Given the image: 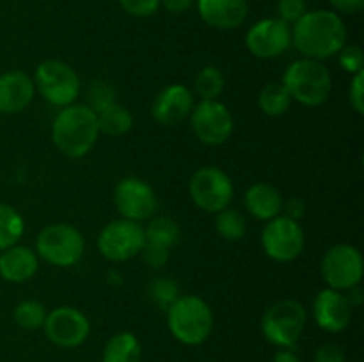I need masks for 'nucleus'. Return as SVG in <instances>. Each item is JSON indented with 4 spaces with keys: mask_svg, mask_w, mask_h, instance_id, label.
Here are the masks:
<instances>
[{
    "mask_svg": "<svg viewBox=\"0 0 364 362\" xmlns=\"http://www.w3.org/2000/svg\"><path fill=\"white\" fill-rule=\"evenodd\" d=\"M347 25L331 9L308 11L291 25V45L304 59L326 60L347 45Z\"/></svg>",
    "mask_w": 364,
    "mask_h": 362,
    "instance_id": "1",
    "label": "nucleus"
},
{
    "mask_svg": "<svg viewBox=\"0 0 364 362\" xmlns=\"http://www.w3.org/2000/svg\"><path fill=\"white\" fill-rule=\"evenodd\" d=\"M96 112L89 105L71 103L59 110L52 123V141L68 158H82L98 142Z\"/></svg>",
    "mask_w": 364,
    "mask_h": 362,
    "instance_id": "2",
    "label": "nucleus"
},
{
    "mask_svg": "<svg viewBox=\"0 0 364 362\" xmlns=\"http://www.w3.org/2000/svg\"><path fill=\"white\" fill-rule=\"evenodd\" d=\"M167 327L181 344L198 346L212 334L213 311L208 302L198 295H180L167 307Z\"/></svg>",
    "mask_w": 364,
    "mask_h": 362,
    "instance_id": "3",
    "label": "nucleus"
},
{
    "mask_svg": "<svg viewBox=\"0 0 364 362\" xmlns=\"http://www.w3.org/2000/svg\"><path fill=\"white\" fill-rule=\"evenodd\" d=\"M283 85L291 99L306 106H318L329 99L333 91V77L322 60L299 59L287 67Z\"/></svg>",
    "mask_w": 364,
    "mask_h": 362,
    "instance_id": "4",
    "label": "nucleus"
},
{
    "mask_svg": "<svg viewBox=\"0 0 364 362\" xmlns=\"http://www.w3.org/2000/svg\"><path fill=\"white\" fill-rule=\"evenodd\" d=\"M85 238L75 226L55 222L43 227L36 238V254L57 268H70L82 259Z\"/></svg>",
    "mask_w": 364,
    "mask_h": 362,
    "instance_id": "5",
    "label": "nucleus"
},
{
    "mask_svg": "<svg viewBox=\"0 0 364 362\" xmlns=\"http://www.w3.org/2000/svg\"><path fill=\"white\" fill-rule=\"evenodd\" d=\"M308 323V311L301 302L284 298L265 311L262 332L270 344L277 348H294L301 339Z\"/></svg>",
    "mask_w": 364,
    "mask_h": 362,
    "instance_id": "6",
    "label": "nucleus"
},
{
    "mask_svg": "<svg viewBox=\"0 0 364 362\" xmlns=\"http://www.w3.org/2000/svg\"><path fill=\"white\" fill-rule=\"evenodd\" d=\"M34 87L46 103L64 106L75 103L80 94V77L64 60L50 59L39 64L34 73Z\"/></svg>",
    "mask_w": 364,
    "mask_h": 362,
    "instance_id": "7",
    "label": "nucleus"
},
{
    "mask_svg": "<svg viewBox=\"0 0 364 362\" xmlns=\"http://www.w3.org/2000/svg\"><path fill=\"white\" fill-rule=\"evenodd\" d=\"M188 194L199 209L215 215L230 208L235 195V185L231 177L219 167H201L191 177Z\"/></svg>",
    "mask_w": 364,
    "mask_h": 362,
    "instance_id": "8",
    "label": "nucleus"
},
{
    "mask_svg": "<svg viewBox=\"0 0 364 362\" xmlns=\"http://www.w3.org/2000/svg\"><path fill=\"white\" fill-rule=\"evenodd\" d=\"M320 273L331 290L347 291L350 287L359 286L364 273L363 254L354 245H333L323 254Z\"/></svg>",
    "mask_w": 364,
    "mask_h": 362,
    "instance_id": "9",
    "label": "nucleus"
},
{
    "mask_svg": "<svg viewBox=\"0 0 364 362\" xmlns=\"http://www.w3.org/2000/svg\"><path fill=\"white\" fill-rule=\"evenodd\" d=\"M144 243V226L127 219L112 220L98 234L100 254L112 263L130 261L141 254Z\"/></svg>",
    "mask_w": 364,
    "mask_h": 362,
    "instance_id": "10",
    "label": "nucleus"
},
{
    "mask_svg": "<svg viewBox=\"0 0 364 362\" xmlns=\"http://www.w3.org/2000/svg\"><path fill=\"white\" fill-rule=\"evenodd\" d=\"M306 234L301 224L284 215L269 220L262 231V247L272 261L290 263L302 254Z\"/></svg>",
    "mask_w": 364,
    "mask_h": 362,
    "instance_id": "11",
    "label": "nucleus"
},
{
    "mask_svg": "<svg viewBox=\"0 0 364 362\" xmlns=\"http://www.w3.org/2000/svg\"><path fill=\"white\" fill-rule=\"evenodd\" d=\"M114 204L119 212L121 219L132 222H148L155 216L159 208V199L151 185L137 176H127L117 181L114 187Z\"/></svg>",
    "mask_w": 364,
    "mask_h": 362,
    "instance_id": "12",
    "label": "nucleus"
},
{
    "mask_svg": "<svg viewBox=\"0 0 364 362\" xmlns=\"http://www.w3.org/2000/svg\"><path fill=\"white\" fill-rule=\"evenodd\" d=\"M191 126L199 142L220 146L233 133L235 121L230 109L219 99H201L191 112Z\"/></svg>",
    "mask_w": 364,
    "mask_h": 362,
    "instance_id": "13",
    "label": "nucleus"
},
{
    "mask_svg": "<svg viewBox=\"0 0 364 362\" xmlns=\"http://www.w3.org/2000/svg\"><path fill=\"white\" fill-rule=\"evenodd\" d=\"M45 336L52 344L59 348H77L85 343L91 332V323L87 316L77 307L60 305L46 314Z\"/></svg>",
    "mask_w": 364,
    "mask_h": 362,
    "instance_id": "14",
    "label": "nucleus"
},
{
    "mask_svg": "<svg viewBox=\"0 0 364 362\" xmlns=\"http://www.w3.org/2000/svg\"><path fill=\"white\" fill-rule=\"evenodd\" d=\"M245 46L258 59H276L291 46V27L279 18L256 21L247 31Z\"/></svg>",
    "mask_w": 364,
    "mask_h": 362,
    "instance_id": "15",
    "label": "nucleus"
},
{
    "mask_svg": "<svg viewBox=\"0 0 364 362\" xmlns=\"http://www.w3.org/2000/svg\"><path fill=\"white\" fill-rule=\"evenodd\" d=\"M311 309L316 325L331 334L343 332L350 325L352 312H354L343 291L331 290V287L316 293Z\"/></svg>",
    "mask_w": 364,
    "mask_h": 362,
    "instance_id": "16",
    "label": "nucleus"
},
{
    "mask_svg": "<svg viewBox=\"0 0 364 362\" xmlns=\"http://www.w3.org/2000/svg\"><path fill=\"white\" fill-rule=\"evenodd\" d=\"M194 96L187 85L171 84L156 94L151 105V116L162 126H176L191 117Z\"/></svg>",
    "mask_w": 364,
    "mask_h": 362,
    "instance_id": "17",
    "label": "nucleus"
},
{
    "mask_svg": "<svg viewBox=\"0 0 364 362\" xmlns=\"http://www.w3.org/2000/svg\"><path fill=\"white\" fill-rule=\"evenodd\" d=\"M36 96L32 77L20 70L0 75V114L14 116L27 109Z\"/></svg>",
    "mask_w": 364,
    "mask_h": 362,
    "instance_id": "18",
    "label": "nucleus"
},
{
    "mask_svg": "<svg viewBox=\"0 0 364 362\" xmlns=\"http://www.w3.org/2000/svg\"><path fill=\"white\" fill-rule=\"evenodd\" d=\"M201 20L217 31L240 27L249 14L247 0H198Z\"/></svg>",
    "mask_w": 364,
    "mask_h": 362,
    "instance_id": "19",
    "label": "nucleus"
},
{
    "mask_svg": "<svg viewBox=\"0 0 364 362\" xmlns=\"http://www.w3.org/2000/svg\"><path fill=\"white\" fill-rule=\"evenodd\" d=\"M38 270L39 258L34 248L16 243L0 252V277L7 283H27Z\"/></svg>",
    "mask_w": 364,
    "mask_h": 362,
    "instance_id": "20",
    "label": "nucleus"
},
{
    "mask_svg": "<svg viewBox=\"0 0 364 362\" xmlns=\"http://www.w3.org/2000/svg\"><path fill=\"white\" fill-rule=\"evenodd\" d=\"M284 197L279 188L274 185L259 181V183L251 185L244 194V206L255 219L269 222L276 219L283 212Z\"/></svg>",
    "mask_w": 364,
    "mask_h": 362,
    "instance_id": "21",
    "label": "nucleus"
},
{
    "mask_svg": "<svg viewBox=\"0 0 364 362\" xmlns=\"http://www.w3.org/2000/svg\"><path fill=\"white\" fill-rule=\"evenodd\" d=\"M95 112L100 133L109 135V137H123L134 126V116L130 110L114 99L100 105L98 109H95Z\"/></svg>",
    "mask_w": 364,
    "mask_h": 362,
    "instance_id": "22",
    "label": "nucleus"
},
{
    "mask_svg": "<svg viewBox=\"0 0 364 362\" xmlns=\"http://www.w3.org/2000/svg\"><path fill=\"white\" fill-rule=\"evenodd\" d=\"M141 341L132 332H117L107 341L102 362H141Z\"/></svg>",
    "mask_w": 364,
    "mask_h": 362,
    "instance_id": "23",
    "label": "nucleus"
},
{
    "mask_svg": "<svg viewBox=\"0 0 364 362\" xmlns=\"http://www.w3.org/2000/svg\"><path fill=\"white\" fill-rule=\"evenodd\" d=\"M291 103H294V99L283 85V82H270L258 94L259 110L269 117L284 116L290 110Z\"/></svg>",
    "mask_w": 364,
    "mask_h": 362,
    "instance_id": "24",
    "label": "nucleus"
},
{
    "mask_svg": "<svg viewBox=\"0 0 364 362\" xmlns=\"http://www.w3.org/2000/svg\"><path fill=\"white\" fill-rule=\"evenodd\" d=\"M146 243L171 248L180 240V227L171 216H151L144 226Z\"/></svg>",
    "mask_w": 364,
    "mask_h": 362,
    "instance_id": "25",
    "label": "nucleus"
},
{
    "mask_svg": "<svg viewBox=\"0 0 364 362\" xmlns=\"http://www.w3.org/2000/svg\"><path fill=\"white\" fill-rule=\"evenodd\" d=\"M23 216L9 204L0 202V252L13 247L23 236Z\"/></svg>",
    "mask_w": 364,
    "mask_h": 362,
    "instance_id": "26",
    "label": "nucleus"
},
{
    "mask_svg": "<svg viewBox=\"0 0 364 362\" xmlns=\"http://www.w3.org/2000/svg\"><path fill=\"white\" fill-rule=\"evenodd\" d=\"M215 231L223 240L240 241L247 233V220L237 209L226 208L215 213Z\"/></svg>",
    "mask_w": 364,
    "mask_h": 362,
    "instance_id": "27",
    "label": "nucleus"
},
{
    "mask_svg": "<svg viewBox=\"0 0 364 362\" xmlns=\"http://www.w3.org/2000/svg\"><path fill=\"white\" fill-rule=\"evenodd\" d=\"M46 314H48V311H46L45 305L38 300H32V298L18 302L13 309L14 322H16L18 327L25 330L43 329Z\"/></svg>",
    "mask_w": 364,
    "mask_h": 362,
    "instance_id": "28",
    "label": "nucleus"
},
{
    "mask_svg": "<svg viewBox=\"0 0 364 362\" xmlns=\"http://www.w3.org/2000/svg\"><path fill=\"white\" fill-rule=\"evenodd\" d=\"M224 85H226V80H224L223 71L215 66L203 67L194 82L196 94L201 99H219L224 91Z\"/></svg>",
    "mask_w": 364,
    "mask_h": 362,
    "instance_id": "29",
    "label": "nucleus"
},
{
    "mask_svg": "<svg viewBox=\"0 0 364 362\" xmlns=\"http://www.w3.org/2000/svg\"><path fill=\"white\" fill-rule=\"evenodd\" d=\"M149 297L159 307L167 311V307L180 297V287L171 277H159V279H153L149 286Z\"/></svg>",
    "mask_w": 364,
    "mask_h": 362,
    "instance_id": "30",
    "label": "nucleus"
},
{
    "mask_svg": "<svg viewBox=\"0 0 364 362\" xmlns=\"http://www.w3.org/2000/svg\"><path fill=\"white\" fill-rule=\"evenodd\" d=\"M338 62L343 67V71L350 75H358L364 71V53L361 46L345 45L338 53Z\"/></svg>",
    "mask_w": 364,
    "mask_h": 362,
    "instance_id": "31",
    "label": "nucleus"
},
{
    "mask_svg": "<svg viewBox=\"0 0 364 362\" xmlns=\"http://www.w3.org/2000/svg\"><path fill=\"white\" fill-rule=\"evenodd\" d=\"M306 13H308L306 0H279L277 2V18L290 27L297 23Z\"/></svg>",
    "mask_w": 364,
    "mask_h": 362,
    "instance_id": "32",
    "label": "nucleus"
},
{
    "mask_svg": "<svg viewBox=\"0 0 364 362\" xmlns=\"http://www.w3.org/2000/svg\"><path fill=\"white\" fill-rule=\"evenodd\" d=\"M124 13L135 18H148L160 7V0H117Z\"/></svg>",
    "mask_w": 364,
    "mask_h": 362,
    "instance_id": "33",
    "label": "nucleus"
},
{
    "mask_svg": "<svg viewBox=\"0 0 364 362\" xmlns=\"http://www.w3.org/2000/svg\"><path fill=\"white\" fill-rule=\"evenodd\" d=\"M348 102L352 109L363 116L364 114V71L358 75H352L350 87H348Z\"/></svg>",
    "mask_w": 364,
    "mask_h": 362,
    "instance_id": "34",
    "label": "nucleus"
},
{
    "mask_svg": "<svg viewBox=\"0 0 364 362\" xmlns=\"http://www.w3.org/2000/svg\"><path fill=\"white\" fill-rule=\"evenodd\" d=\"M142 259L148 263L151 268H162L167 261H169V248L159 247V245L144 243L141 251Z\"/></svg>",
    "mask_w": 364,
    "mask_h": 362,
    "instance_id": "35",
    "label": "nucleus"
},
{
    "mask_svg": "<svg viewBox=\"0 0 364 362\" xmlns=\"http://www.w3.org/2000/svg\"><path fill=\"white\" fill-rule=\"evenodd\" d=\"M313 362H345V353L338 344H323L316 350Z\"/></svg>",
    "mask_w": 364,
    "mask_h": 362,
    "instance_id": "36",
    "label": "nucleus"
},
{
    "mask_svg": "<svg viewBox=\"0 0 364 362\" xmlns=\"http://www.w3.org/2000/svg\"><path fill=\"white\" fill-rule=\"evenodd\" d=\"M329 4L338 14H358L364 7V0H329Z\"/></svg>",
    "mask_w": 364,
    "mask_h": 362,
    "instance_id": "37",
    "label": "nucleus"
},
{
    "mask_svg": "<svg viewBox=\"0 0 364 362\" xmlns=\"http://www.w3.org/2000/svg\"><path fill=\"white\" fill-rule=\"evenodd\" d=\"M304 209H306L304 201L299 197H294L283 202V212H281V215L288 216V219H294L299 222V220L304 216Z\"/></svg>",
    "mask_w": 364,
    "mask_h": 362,
    "instance_id": "38",
    "label": "nucleus"
},
{
    "mask_svg": "<svg viewBox=\"0 0 364 362\" xmlns=\"http://www.w3.org/2000/svg\"><path fill=\"white\" fill-rule=\"evenodd\" d=\"M192 4L194 0H160V6H164L171 13H183Z\"/></svg>",
    "mask_w": 364,
    "mask_h": 362,
    "instance_id": "39",
    "label": "nucleus"
},
{
    "mask_svg": "<svg viewBox=\"0 0 364 362\" xmlns=\"http://www.w3.org/2000/svg\"><path fill=\"white\" fill-rule=\"evenodd\" d=\"M345 297H347L348 304L352 305V309H358L363 305V300H364V295H363V290H361V284L359 286H354L350 287V290L343 291Z\"/></svg>",
    "mask_w": 364,
    "mask_h": 362,
    "instance_id": "40",
    "label": "nucleus"
},
{
    "mask_svg": "<svg viewBox=\"0 0 364 362\" xmlns=\"http://www.w3.org/2000/svg\"><path fill=\"white\" fill-rule=\"evenodd\" d=\"M272 362H302V361L301 357L291 350V348H279V350L274 353Z\"/></svg>",
    "mask_w": 364,
    "mask_h": 362,
    "instance_id": "41",
    "label": "nucleus"
}]
</instances>
